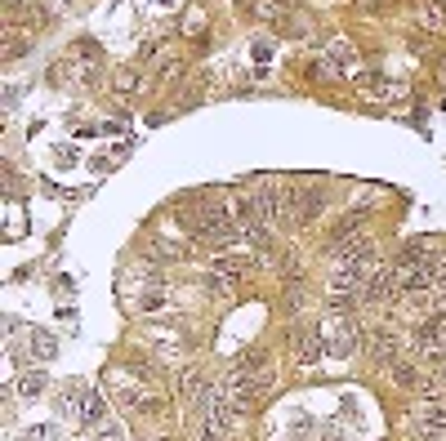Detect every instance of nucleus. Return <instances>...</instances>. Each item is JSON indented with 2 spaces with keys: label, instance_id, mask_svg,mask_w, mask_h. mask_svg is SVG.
Instances as JSON below:
<instances>
[{
  "label": "nucleus",
  "instance_id": "obj_18",
  "mask_svg": "<svg viewBox=\"0 0 446 441\" xmlns=\"http://www.w3.org/2000/svg\"><path fill=\"white\" fill-rule=\"evenodd\" d=\"M201 23H206V14H201V9H192V14H188V23H184V31H201Z\"/></svg>",
  "mask_w": 446,
  "mask_h": 441
},
{
  "label": "nucleus",
  "instance_id": "obj_19",
  "mask_svg": "<svg viewBox=\"0 0 446 441\" xmlns=\"http://www.w3.org/2000/svg\"><path fill=\"white\" fill-rule=\"evenodd\" d=\"M41 5H45V9H54V14H63V9H72L76 0H41Z\"/></svg>",
  "mask_w": 446,
  "mask_h": 441
},
{
  "label": "nucleus",
  "instance_id": "obj_16",
  "mask_svg": "<svg viewBox=\"0 0 446 441\" xmlns=\"http://www.w3.org/2000/svg\"><path fill=\"white\" fill-rule=\"evenodd\" d=\"M255 18H263V23L282 18V0H255Z\"/></svg>",
  "mask_w": 446,
  "mask_h": 441
},
{
  "label": "nucleus",
  "instance_id": "obj_1",
  "mask_svg": "<svg viewBox=\"0 0 446 441\" xmlns=\"http://www.w3.org/2000/svg\"><path fill=\"white\" fill-rule=\"evenodd\" d=\"M250 206H255V218L268 232H286L299 223V201H294V188H282V183H259L250 192Z\"/></svg>",
  "mask_w": 446,
  "mask_h": 441
},
{
  "label": "nucleus",
  "instance_id": "obj_8",
  "mask_svg": "<svg viewBox=\"0 0 446 441\" xmlns=\"http://www.w3.org/2000/svg\"><path fill=\"white\" fill-rule=\"evenodd\" d=\"M402 294V285H398V277L393 272H379V277H371V285H366V303H388V299H398Z\"/></svg>",
  "mask_w": 446,
  "mask_h": 441
},
{
  "label": "nucleus",
  "instance_id": "obj_9",
  "mask_svg": "<svg viewBox=\"0 0 446 441\" xmlns=\"http://www.w3.org/2000/svg\"><path fill=\"white\" fill-rule=\"evenodd\" d=\"M206 375H201V370H196V366H184V370H179V401H201V393H206Z\"/></svg>",
  "mask_w": 446,
  "mask_h": 441
},
{
  "label": "nucleus",
  "instance_id": "obj_2",
  "mask_svg": "<svg viewBox=\"0 0 446 441\" xmlns=\"http://www.w3.org/2000/svg\"><path fill=\"white\" fill-rule=\"evenodd\" d=\"M317 334H322V348H326V357H353V352L366 344V330L357 326V321L349 312H330L317 321Z\"/></svg>",
  "mask_w": 446,
  "mask_h": 441
},
{
  "label": "nucleus",
  "instance_id": "obj_17",
  "mask_svg": "<svg viewBox=\"0 0 446 441\" xmlns=\"http://www.w3.org/2000/svg\"><path fill=\"white\" fill-rule=\"evenodd\" d=\"M94 437H98V441H121V423H107V419H103V423L94 428Z\"/></svg>",
  "mask_w": 446,
  "mask_h": 441
},
{
  "label": "nucleus",
  "instance_id": "obj_14",
  "mask_svg": "<svg viewBox=\"0 0 446 441\" xmlns=\"http://www.w3.org/2000/svg\"><path fill=\"white\" fill-rule=\"evenodd\" d=\"M41 388H45V375H41V370H23V375H18V393H23V397H36Z\"/></svg>",
  "mask_w": 446,
  "mask_h": 441
},
{
  "label": "nucleus",
  "instance_id": "obj_20",
  "mask_svg": "<svg viewBox=\"0 0 446 441\" xmlns=\"http://www.w3.org/2000/svg\"><path fill=\"white\" fill-rule=\"evenodd\" d=\"M23 441H49V428H31V432H23Z\"/></svg>",
  "mask_w": 446,
  "mask_h": 441
},
{
  "label": "nucleus",
  "instance_id": "obj_4",
  "mask_svg": "<svg viewBox=\"0 0 446 441\" xmlns=\"http://www.w3.org/2000/svg\"><path fill=\"white\" fill-rule=\"evenodd\" d=\"M353 72H357L353 45H349V41H330L326 54H322V63H317V76H322V80H335V76H353Z\"/></svg>",
  "mask_w": 446,
  "mask_h": 441
},
{
  "label": "nucleus",
  "instance_id": "obj_12",
  "mask_svg": "<svg viewBox=\"0 0 446 441\" xmlns=\"http://www.w3.org/2000/svg\"><path fill=\"white\" fill-rule=\"evenodd\" d=\"M139 90H143L139 72H134V67H121V72H117V80H112V94H117V98H134Z\"/></svg>",
  "mask_w": 446,
  "mask_h": 441
},
{
  "label": "nucleus",
  "instance_id": "obj_13",
  "mask_svg": "<svg viewBox=\"0 0 446 441\" xmlns=\"http://www.w3.org/2000/svg\"><path fill=\"white\" fill-rule=\"evenodd\" d=\"M415 23L428 27V31H442L446 14H442V5H433V0H420V5H415Z\"/></svg>",
  "mask_w": 446,
  "mask_h": 441
},
{
  "label": "nucleus",
  "instance_id": "obj_7",
  "mask_svg": "<svg viewBox=\"0 0 446 441\" xmlns=\"http://www.w3.org/2000/svg\"><path fill=\"white\" fill-rule=\"evenodd\" d=\"M398 344H402V339L393 334L388 326H371V330H366V348H371V352H375V357L384 361V366H388L393 357H398Z\"/></svg>",
  "mask_w": 446,
  "mask_h": 441
},
{
  "label": "nucleus",
  "instance_id": "obj_15",
  "mask_svg": "<svg viewBox=\"0 0 446 441\" xmlns=\"http://www.w3.org/2000/svg\"><path fill=\"white\" fill-rule=\"evenodd\" d=\"M31 352H36L41 361H49L58 352V344H54V334H31Z\"/></svg>",
  "mask_w": 446,
  "mask_h": 441
},
{
  "label": "nucleus",
  "instance_id": "obj_11",
  "mask_svg": "<svg viewBox=\"0 0 446 441\" xmlns=\"http://www.w3.org/2000/svg\"><path fill=\"white\" fill-rule=\"evenodd\" d=\"M80 423H90V428H98V423L107 419V401L98 397V393H80Z\"/></svg>",
  "mask_w": 446,
  "mask_h": 441
},
{
  "label": "nucleus",
  "instance_id": "obj_5",
  "mask_svg": "<svg viewBox=\"0 0 446 441\" xmlns=\"http://www.w3.org/2000/svg\"><path fill=\"white\" fill-rule=\"evenodd\" d=\"M152 245L161 254H179V250L188 245V228L174 223V218H156V223H152Z\"/></svg>",
  "mask_w": 446,
  "mask_h": 441
},
{
  "label": "nucleus",
  "instance_id": "obj_3",
  "mask_svg": "<svg viewBox=\"0 0 446 441\" xmlns=\"http://www.w3.org/2000/svg\"><path fill=\"white\" fill-rule=\"evenodd\" d=\"M94 72H98V49H94V41H80L68 58H58L54 67H49V80L54 85H80V80H94Z\"/></svg>",
  "mask_w": 446,
  "mask_h": 441
},
{
  "label": "nucleus",
  "instance_id": "obj_6",
  "mask_svg": "<svg viewBox=\"0 0 446 441\" xmlns=\"http://www.w3.org/2000/svg\"><path fill=\"white\" fill-rule=\"evenodd\" d=\"M147 344H152L156 352H165V357H179V352L188 348V334L184 330H174V326H147Z\"/></svg>",
  "mask_w": 446,
  "mask_h": 441
},
{
  "label": "nucleus",
  "instance_id": "obj_10",
  "mask_svg": "<svg viewBox=\"0 0 446 441\" xmlns=\"http://www.w3.org/2000/svg\"><path fill=\"white\" fill-rule=\"evenodd\" d=\"M294 201H299V223H308L312 214L326 210V192L322 188H294Z\"/></svg>",
  "mask_w": 446,
  "mask_h": 441
}]
</instances>
